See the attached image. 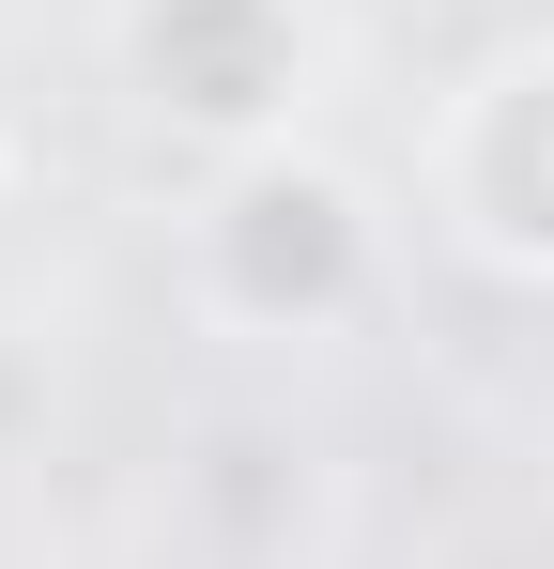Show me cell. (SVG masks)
I'll list each match as a JSON object with an SVG mask.
<instances>
[{
    "label": "cell",
    "instance_id": "6da1fadb",
    "mask_svg": "<svg viewBox=\"0 0 554 569\" xmlns=\"http://www.w3.org/2000/svg\"><path fill=\"white\" fill-rule=\"evenodd\" d=\"M185 278H200V308L231 339H339L369 292H385V231H369L355 170L263 139V154L216 170L200 231H185Z\"/></svg>",
    "mask_w": 554,
    "mask_h": 569
},
{
    "label": "cell",
    "instance_id": "7a4b0ae2",
    "mask_svg": "<svg viewBox=\"0 0 554 569\" xmlns=\"http://www.w3.org/2000/svg\"><path fill=\"white\" fill-rule=\"evenodd\" d=\"M123 78L155 123L263 154L308 93V0H139L123 16Z\"/></svg>",
    "mask_w": 554,
    "mask_h": 569
},
{
    "label": "cell",
    "instance_id": "3957f363",
    "mask_svg": "<svg viewBox=\"0 0 554 569\" xmlns=\"http://www.w3.org/2000/svg\"><path fill=\"white\" fill-rule=\"evenodd\" d=\"M432 200L477 262L554 278V47H508V62L462 78L447 139H432Z\"/></svg>",
    "mask_w": 554,
    "mask_h": 569
},
{
    "label": "cell",
    "instance_id": "277c9868",
    "mask_svg": "<svg viewBox=\"0 0 554 569\" xmlns=\"http://www.w3.org/2000/svg\"><path fill=\"white\" fill-rule=\"evenodd\" d=\"M0 186H16V123H0Z\"/></svg>",
    "mask_w": 554,
    "mask_h": 569
}]
</instances>
